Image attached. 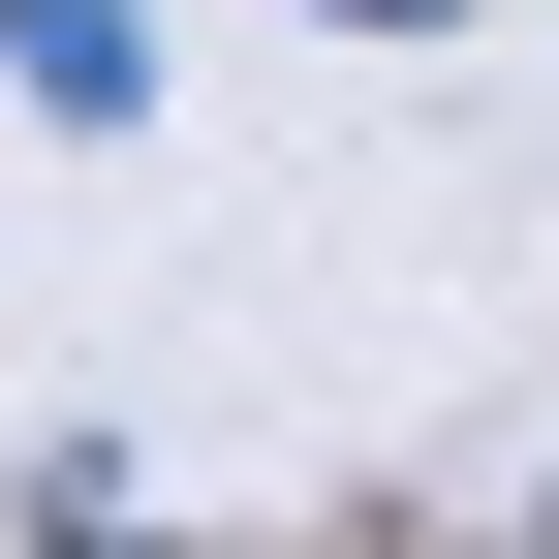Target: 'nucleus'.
<instances>
[{
	"label": "nucleus",
	"instance_id": "obj_2",
	"mask_svg": "<svg viewBox=\"0 0 559 559\" xmlns=\"http://www.w3.org/2000/svg\"><path fill=\"white\" fill-rule=\"evenodd\" d=\"M342 32H466V0H342Z\"/></svg>",
	"mask_w": 559,
	"mask_h": 559
},
{
	"label": "nucleus",
	"instance_id": "obj_1",
	"mask_svg": "<svg viewBox=\"0 0 559 559\" xmlns=\"http://www.w3.org/2000/svg\"><path fill=\"white\" fill-rule=\"evenodd\" d=\"M0 94L32 124H156V32H124V0H0Z\"/></svg>",
	"mask_w": 559,
	"mask_h": 559
}]
</instances>
